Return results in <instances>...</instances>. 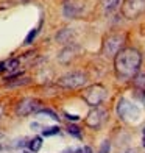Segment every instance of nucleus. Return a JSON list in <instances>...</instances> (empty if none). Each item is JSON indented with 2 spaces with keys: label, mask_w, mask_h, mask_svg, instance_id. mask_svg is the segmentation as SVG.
I'll list each match as a JSON object with an SVG mask.
<instances>
[{
  "label": "nucleus",
  "mask_w": 145,
  "mask_h": 153,
  "mask_svg": "<svg viewBox=\"0 0 145 153\" xmlns=\"http://www.w3.org/2000/svg\"><path fill=\"white\" fill-rule=\"evenodd\" d=\"M36 113H38V116H48V117H50V119H53V120H59L58 114L55 113V111L48 109V108H44V109H38Z\"/></svg>",
  "instance_id": "obj_11"
},
{
  "label": "nucleus",
  "mask_w": 145,
  "mask_h": 153,
  "mask_svg": "<svg viewBox=\"0 0 145 153\" xmlns=\"http://www.w3.org/2000/svg\"><path fill=\"white\" fill-rule=\"evenodd\" d=\"M103 119H105V113H103L101 109H92L91 113H89V116H87V119H86V123L89 125L91 128H98L100 125H101V122H103Z\"/></svg>",
  "instance_id": "obj_8"
},
{
  "label": "nucleus",
  "mask_w": 145,
  "mask_h": 153,
  "mask_svg": "<svg viewBox=\"0 0 145 153\" xmlns=\"http://www.w3.org/2000/svg\"><path fill=\"white\" fill-rule=\"evenodd\" d=\"M123 42V36H119V34H114V36H109L106 41H105V50L106 55H115L117 52L120 50V45Z\"/></svg>",
  "instance_id": "obj_7"
},
{
  "label": "nucleus",
  "mask_w": 145,
  "mask_h": 153,
  "mask_svg": "<svg viewBox=\"0 0 145 153\" xmlns=\"http://www.w3.org/2000/svg\"><path fill=\"white\" fill-rule=\"evenodd\" d=\"M105 95H106V89L103 88L101 85H95V86H91L84 92V100L87 102V105L97 106V105H100V103L103 102Z\"/></svg>",
  "instance_id": "obj_4"
},
{
  "label": "nucleus",
  "mask_w": 145,
  "mask_h": 153,
  "mask_svg": "<svg viewBox=\"0 0 145 153\" xmlns=\"http://www.w3.org/2000/svg\"><path fill=\"white\" fill-rule=\"evenodd\" d=\"M144 10H145V0H127L122 8L123 14L129 19L139 16L141 13H144Z\"/></svg>",
  "instance_id": "obj_6"
},
{
  "label": "nucleus",
  "mask_w": 145,
  "mask_h": 153,
  "mask_svg": "<svg viewBox=\"0 0 145 153\" xmlns=\"http://www.w3.org/2000/svg\"><path fill=\"white\" fill-rule=\"evenodd\" d=\"M39 106H41V102L38 99H31V97H28V99H24V100H20L17 103L16 114L17 116H28L31 113H36V111L39 109Z\"/></svg>",
  "instance_id": "obj_5"
},
{
  "label": "nucleus",
  "mask_w": 145,
  "mask_h": 153,
  "mask_svg": "<svg viewBox=\"0 0 145 153\" xmlns=\"http://www.w3.org/2000/svg\"><path fill=\"white\" fill-rule=\"evenodd\" d=\"M2 114H3V106H0V117H2Z\"/></svg>",
  "instance_id": "obj_24"
},
{
  "label": "nucleus",
  "mask_w": 145,
  "mask_h": 153,
  "mask_svg": "<svg viewBox=\"0 0 145 153\" xmlns=\"http://www.w3.org/2000/svg\"><path fill=\"white\" fill-rule=\"evenodd\" d=\"M142 56L136 48H122L115 53V74L120 80H131L139 72Z\"/></svg>",
  "instance_id": "obj_1"
},
{
  "label": "nucleus",
  "mask_w": 145,
  "mask_h": 153,
  "mask_svg": "<svg viewBox=\"0 0 145 153\" xmlns=\"http://www.w3.org/2000/svg\"><path fill=\"white\" fill-rule=\"evenodd\" d=\"M109 149H111V144H109V141H103L101 147H100V152L98 153H108Z\"/></svg>",
  "instance_id": "obj_19"
},
{
  "label": "nucleus",
  "mask_w": 145,
  "mask_h": 153,
  "mask_svg": "<svg viewBox=\"0 0 145 153\" xmlns=\"http://www.w3.org/2000/svg\"><path fill=\"white\" fill-rule=\"evenodd\" d=\"M28 145V149L33 152V153H36V152H39L41 150V147H42V137L41 136H36V137H33L31 141L27 144Z\"/></svg>",
  "instance_id": "obj_10"
},
{
  "label": "nucleus",
  "mask_w": 145,
  "mask_h": 153,
  "mask_svg": "<svg viewBox=\"0 0 145 153\" xmlns=\"http://www.w3.org/2000/svg\"><path fill=\"white\" fill-rule=\"evenodd\" d=\"M101 5L106 11H112L117 5H119V0H101Z\"/></svg>",
  "instance_id": "obj_12"
},
{
  "label": "nucleus",
  "mask_w": 145,
  "mask_h": 153,
  "mask_svg": "<svg viewBox=\"0 0 145 153\" xmlns=\"http://www.w3.org/2000/svg\"><path fill=\"white\" fill-rule=\"evenodd\" d=\"M2 71H5V61L0 62V72H2Z\"/></svg>",
  "instance_id": "obj_22"
},
{
  "label": "nucleus",
  "mask_w": 145,
  "mask_h": 153,
  "mask_svg": "<svg viewBox=\"0 0 145 153\" xmlns=\"http://www.w3.org/2000/svg\"><path fill=\"white\" fill-rule=\"evenodd\" d=\"M144 136H145V128H144Z\"/></svg>",
  "instance_id": "obj_27"
},
{
  "label": "nucleus",
  "mask_w": 145,
  "mask_h": 153,
  "mask_svg": "<svg viewBox=\"0 0 145 153\" xmlns=\"http://www.w3.org/2000/svg\"><path fill=\"white\" fill-rule=\"evenodd\" d=\"M6 142H8V139H6V136L0 133V152H3V150L6 149Z\"/></svg>",
  "instance_id": "obj_20"
},
{
  "label": "nucleus",
  "mask_w": 145,
  "mask_h": 153,
  "mask_svg": "<svg viewBox=\"0 0 145 153\" xmlns=\"http://www.w3.org/2000/svg\"><path fill=\"white\" fill-rule=\"evenodd\" d=\"M67 131H69V134H72V136H75V137H80V136H81V131H80V128L77 127V125H69Z\"/></svg>",
  "instance_id": "obj_16"
},
{
  "label": "nucleus",
  "mask_w": 145,
  "mask_h": 153,
  "mask_svg": "<svg viewBox=\"0 0 145 153\" xmlns=\"http://www.w3.org/2000/svg\"><path fill=\"white\" fill-rule=\"evenodd\" d=\"M134 85L139 88V89H144L145 91V72H142V74H139L134 78Z\"/></svg>",
  "instance_id": "obj_13"
},
{
  "label": "nucleus",
  "mask_w": 145,
  "mask_h": 153,
  "mask_svg": "<svg viewBox=\"0 0 145 153\" xmlns=\"http://www.w3.org/2000/svg\"><path fill=\"white\" fill-rule=\"evenodd\" d=\"M58 133H59V127H48V128L42 130L44 136H53V134H58Z\"/></svg>",
  "instance_id": "obj_17"
},
{
  "label": "nucleus",
  "mask_w": 145,
  "mask_h": 153,
  "mask_svg": "<svg viewBox=\"0 0 145 153\" xmlns=\"http://www.w3.org/2000/svg\"><path fill=\"white\" fill-rule=\"evenodd\" d=\"M117 114H119L120 119L127 120V122H133L137 120L141 116V111L136 105L129 103L127 99H120L119 100V105H117Z\"/></svg>",
  "instance_id": "obj_3"
},
{
  "label": "nucleus",
  "mask_w": 145,
  "mask_h": 153,
  "mask_svg": "<svg viewBox=\"0 0 145 153\" xmlns=\"http://www.w3.org/2000/svg\"><path fill=\"white\" fill-rule=\"evenodd\" d=\"M36 34H38V30H36V28H33L28 34H27V38H25V44H27V45L31 44V42H33V39L36 38Z\"/></svg>",
  "instance_id": "obj_18"
},
{
  "label": "nucleus",
  "mask_w": 145,
  "mask_h": 153,
  "mask_svg": "<svg viewBox=\"0 0 145 153\" xmlns=\"http://www.w3.org/2000/svg\"><path fill=\"white\" fill-rule=\"evenodd\" d=\"M66 117H67L69 120H78V119H80L78 116H73V114H66Z\"/></svg>",
  "instance_id": "obj_21"
},
{
  "label": "nucleus",
  "mask_w": 145,
  "mask_h": 153,
  "mask_svg": "<svg viewBox=\"0 0 145 153\" xmlns=\"http://www.w3.org/2000/svg\"><path fill=\"white\" fill-rule=\"evenodd\" d=\"M30 83V78H19L17 81H10L8 85V88H17V86H24V85H28Z\"/></svg>",
  "instance_id": "obj_15"
},
{
  "label": "nucleus",
  "mask_w": 145,
  "mask_h": 153,
  "mask_svg": "<svg viewBox=\"0 0 145 153\" xmlns=\"http://www.w3.org/2000/svg\"><path fill=\"white\" fill-rule=\"evenodd\" d=\"M122 153H136L134 150H127V152H122Z\"/></svg>",
  "instance_id": "obj_23"
},
{
  "label": "nucleus",
  "mask_w": 145,
  "mask_h": 153,
  "mask_svg": "<svg viewBox=\"0 0 145 153\" xmlns=\"http://www.w3.org/2000/svg\"><path fill=\"white\" fill-rule=\"evenodd\" d=\"M19 59L17 58H13L10 61H5V69H8V71H16V69L19 67Z\"/></svg>",
  "instance_id": "obj_14"
},
{
  "label": "nucleus",
  "mask_w": 145,
  "mask_h": 153,
  "mask_svg": "<svg viewBox=\"0 0 145 153\" xmlns=\"http://www.w3.org/2000/svg\"><path fill=\"white\" fill-rule=\"evenodd\" d=\"M22 153H28V152H22Z\"/></svg>",
  "instance_id": "obj_28"
},
{
  "label": "nucleus",
  "mask_w": 145,
  "mask_h": 153,
  "mask_svg": "<svg viewBox=\"0 0 145 153\" xmlns=\"http://www.w3.org/2000/svg\"><path fill=\"white\" fill-rule=\"evenodd\" d=\"M142 145H144V147H145V136H144V141H142Z\"/></svg>",
  "instance_id": "obj_25"
},
{
  "label": "nucleus",
  "mask_w": 145,
  "mask_h": 153,
  "mask_svg": "<svg viewBox=\"0 0 145 153\" xmlns=\"http://www.w3.org/2000/svg\"><path fill=\"white\" fill-rule=\"evenodd\" d=\"M77 153H83V150H78V152H77Z\"/></svg>",
  "instance_id": "obj_26"
},
{
  "label": "nucleus",
  "mask_w": 145,
  "mask_h": 153,
  "mask_svg": "<svg viewBox=\"0 0 145 153\" xmlns=\"http://www.w3.org/2000/svg\"><path fill=\"white\" fill-rule=\"evenodd\" d=\"M87 83V75L83 72H69L58 80V85L64 89H78Z\"/></svg>",
  "instance_id": "obj_2"
},
{
  "label": "nucleus",
  "mask_w": 145,
  "mask_h": 153,
  "mask_svg": "<svg viewBox=\"0 0 145 153\" xmlns=\"http://www.w3.org/2000/svg\"><path fill=\"white\" fill-rule=\"evenodd\" d=\"M78 11H80V8L77 6V3H73V2L64 3V16L66 17H75L78 14Z\"/></svg>",
  "instance_id": "obj_9"
}]
</instances>
